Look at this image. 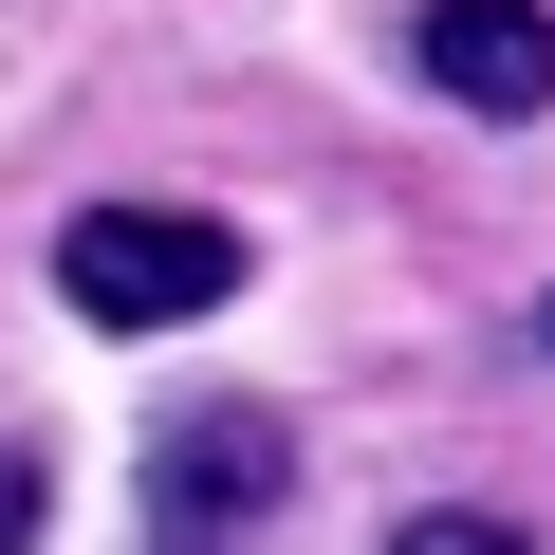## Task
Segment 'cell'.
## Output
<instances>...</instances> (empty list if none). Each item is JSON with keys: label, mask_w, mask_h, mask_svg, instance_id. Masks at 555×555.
<instances>
[{"label": "cell", "mask_w": 555, "mask_h": 555, "mask_svg": "<svg viewBox=\"0 0 555 555\" xmlns=\"http://www.w3.org/2000/svg\"><path fill=\"white\" fill-rule=\"evenodd\" d=\"M56 297L93 334H185V315L241 297V222H204V204H75L56 222Z\"/></svg>", "instance_id": "1"}, {"label": "cell", "mask_w": 555, "mask_h": 555, "mask_svg": "<svg viewBox=\"0 0 555 555\" xmlns=\"http://www.w3.org/2000/svg\"><path fill=\"white\" fill-rule=\"evenodd\" d=\"M278 500H297V426L278 408H185L149 444V555H241Z\"/></svg>", "instance_id": "2"}, {"label": "cell", "mask_w": 555, "mask_h": 555, "mask_svg": "<svg viewBox=\"0 0 555 555\" xmlns=\"http://www.w3.org/2000/svg\"><path fill=\"white\" fill-rule=\"evenodd\" d=\"M408 56H426V93H463V112L537 130V112H555V0H426Z\"/></svg>", "instance_id": "3"}, {"label": "cell", "mask_w": 555, "mask_h": 555, "mask_svg": "<svg viewBox=\"0 0 555 555\" xmlns=\"http://www.w3.org/2000/svg\"><path fill=\"white\" fill-rule=\"evenodd\" d=\"M389 555H537V537L481 518V500H426V518H389Z\"/></svg>", "instance_id": "4"}, {"label": "cell", "mask_w": 555, "mask_h": 555, "mask_svg": "<svg viewBox=\"0 0 555 555\" xmlns=\"http://www.w3.org/2000/svg\"><path fill=\"white\" fill-rule=\"evenodd\" d=\"M38 518H56V463H38V444H0V555H38Z\"/></svg>", "instance_id": "5"}, {"label": "cell", "mask_w": 555, "mask_h": 555, "mask_svg": "<svg viewBox=\"0 0 555 555\" xmlns=\"http://www.w3.org/2000/svg\"><path fill=\"white\" fill-rule=\"evenodd\" d=\"M537 352H555V297H537Z\"/></svg>", "instance_id": "6"}]
</instances>
